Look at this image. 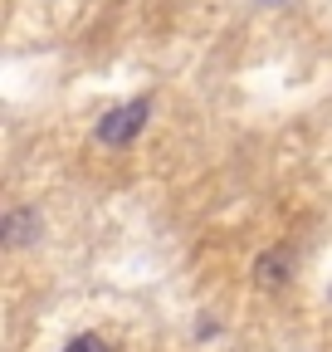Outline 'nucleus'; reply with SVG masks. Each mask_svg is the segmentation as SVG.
<instances>
[{
    "mask_svg": "<svg viewBox=\"0 0 332 352\" xmlns=\"http://www.w3.org/2000/svg\"><path fill=\"white\" fill-rule=\"evenodd\" d=\"M34 235H39V215H34V210H10V215H5V245H10V250L29 245Z\"/></svg>",
    "mask_w": 332,
    "mask_h": 352,
    "instance_id": "3",
    "label": "nucleus"
},
{
    "mask_svg": "<svg viewBox=\"0 0 332 352\" xmlns=\"http://www.w3.org/2000/svg\"><path fill=\"white\" fill-rule=\"evenodd\" d=\"M147 113H152V98H132V103L112 108V113L98 122V142H108V147H122V142H132L137 132L147 127Z\"/></svg>",
    "mask_w": 332,
    "mask_h": 352,
    "instance_id": "1",
    "label": "nucleus"
},
{
    "mask_svg": "<svg viewBox=\"0 0 332 352\" xmlns=\"http://www.w3.org/2000/svg\"><path fill=\"white\" fill-rule=\"evenodd\" d=\"M288 270H294V250H269V254H259V264H254V274H259L264 289H283V284H288Z\"/></svg>",
    "mask_w": 332,
    "mask_h": 352,
    "instance_id": "2",
    "label": "nucleus"
},
{
    "mask_svg": "<svg viewBox=\"0 0 332 352\" xmlns=\"http://www.w3.org/2000/svg\"><path fill=\"white\" fill-rule=\"evenodd\" d=\"M64 352H108V342H103L98 333H78V338H73Z\"/></svg>",
    "mask_w": 332,
    "mask_h": 352,
    "instance_id": "4",
    "label": "nucleus"
}]
</instances>
